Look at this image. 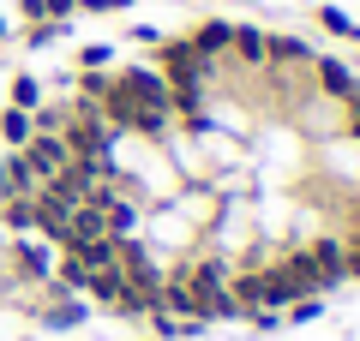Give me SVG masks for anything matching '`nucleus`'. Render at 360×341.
<instances>
[{
  "instance_id": "f257e3e1",
  "label": "nucleus",
  "mask_w": 360,
  "mask_h": 341,
  "mask_svg": "<svg viewBox=\"0 0 360 341\" xmlns=\"http://www.w3.org/2000/svg\"><path fill=\"white\" fill-rule=\"evenodd\" d=\"M60 174L25 192L66 300L156 335L300 323L360 293V78L258 25L84 66Z\"/></svg>"
},
{
  "instance_id": "f03ea898",
  "label": "nucleus",
  "mask_w": 360,
  "mask_h": 341,
  "mask_svg": "<svg viewBox=\"0 0 360 341\" xmlns=\"http://www.w3.org/2000/svg\"><path fill=\"white\" fill-rule=\"evenodd\" d=\"M0 138L18 150V144L30 138V108H6V114H0Z\"/></svg>"
},
{
  "instance_id": "7ed1b4c3",
  "label": "nucleus",
  "mask_w": 360,
  "mask_h": 341,
  "mask_svg": "<svg viewBox=\"0 0 360 341\" xmlns=\"http://www.w3.org/2000/svg\"><path fill=\"white\" fill-rule=\"evenodd\" d=\"M37 102H42V84H37V78H13V108H37Z\"/></svg>"
},
{
  "instance_id": "20e7f679",
  "label": "nucleus",
  "mask_w": 360,
  "mask_h": 341,
  "mask_svg": "<svg viewBox=\"0 0 360 341\" xmlns=\"http://www.w3.org/2000/svg\"><path fill=\"white\" fill-rule=\"evenodd\" d=\"M42 13H49V18H66V13H72V0H42Z\"/></svg>"
},
{
  "instance_id": "39448f33",
  "label": "nucleus",
  "mask_w": 360,
  "mask_h": 341,
  "mask_svg": "<svg viewBox=\"0 0 360 341\" xmlns=\"http://www.w3.org/2000/svg\"><path fill=\"white\" fill-rule=\"evenodd\" d=\"M0 42H6V18H0Z\"/></svg>"
}]
</instances>
